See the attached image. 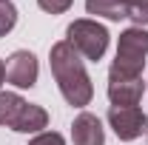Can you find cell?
<instances>
[{
	"instance_id": "277c9868",
	"label": "cell",
	"mask_w": 148,
	"mask_h": 145,
	"mask_svg": "<svg viewBox=\"0 0 148 145\" xmlns=\"http://www.w3.org/2000/svg\"><path fill=\"white\" fill-rule=\"evenodd\" d=\"M108 125L114 128V134L123 140V142H131L137 137H143V131H148V117L137 108H117L111 105L108 108Z\"/></svg>"
},
{
	"instance_id": "3957f363",
	"label": "cell",
	"mask_w": 148,
	"mask_h": 145,
	"mask_svg": "<svg viewBox=\"0 0 148 145\" xmlns=\"http://www.w3.org/2000/svg\"><path fill=\"white\" fill-rule=\"evenodd\" d=\"M66 37H69V43L74 46V51L80 57H86V60H100V57L106 54V49H108V31H106V26H100L97 20H74L71 26L66 29Z\"/></svg>"
},
{
	"instance_id": "52a82bcc",
	"label": "cell",
	"mask_w": 148,
	"mask_h": 145,
	"mask_svg": "<svg viewBox=\"0 0 148 145\" xmlns=\"http://www.w3.org/2000/svg\"><path fill=\"white\" fill-rule=\"evenodd\" d=\"M108 100L117 108H134L143 100V77L134 80H108Z\"/></svg>"
},
{
	"instance_id": "4fadbf2b",
	"label": "cell",
	"mask_w": 148,
	"mask_h": 145,
	"mask_svg": "<svg viewBox=\"0 0 148 145\" xmlns=\"http://www.w3.org/2000/svg\"><path fill=\"white\" fill-rule=\"evenodd\" d=\"M71 3L74 0H37V6H40L43 12H49V14H63V12H69Z\"/></svg>"
},
{
	"instance_id": "5b68a950",
	"label": "cell",
	"mask_w": 148,
	"mask_h": 145,
	"mask_svg": "<svg viewBox=\"0 0 148 145\" xmlns=\"http://www.w3.org/2000/svg\"><path fill=\"white\" fill-rule=\"evenodd\" d=\"M37 57L32 51H14V54L9 57V63H6V80L12 83V85H17V88H32L37 83Z\"/></svg>"
},
{
	"instance_id": "8fae6325",
	"label": "cell",
	"mask_w": 148,
	"mask_h": 145,
	"mask_svg": "<svg viewBox=\"0 0 148 145\" xmlns=\"http://www.w3.org/2000/svg\"><path fill=\"white\" fill-rule=\"evenodd\" d=\"M14 23H17V9L6 0V3H0V37H6L12 29H14Z\"/></svg>"
},
{
	"instance_id": "7c38bea8",
	"label": "cell",
	"mask_w": 148,
	"mask_h": 145,
	"mask_svg": "<svg viewBox=\"0 0 148 145\" xmlns=\"http://www.w3.org/2000/svg\"><path fill=\"white\" fill-rule=\"evenodd\" d=\"M140 29L148 26V0H131V14H128Z\"/></svg>"
},
{
	"instance_id": "5bb4252c",
	"label": "cell",
	"mask_w": 148,
	"mask_h": 145,
	"mask_svg": "<svg viewBox=\"0 0 148 145\" xmlns=\"http://www.w3.org/2000/svg\"><path fill=\"white\" fill-rule=\"evenodd\" d=\"M29 145H66V140H63L57 131H40Z\"/></svg>"
},
{
	"instance_id": "30bf717a",
	"label": "cell",
	"mask_w": 148,
	"mask_h": 145,
	"mask_svg": "<svg viewBox=\"0 0 148 145\" xmlns=\"http://www.w3.org/2000/svg\"><path fill=\"white\" fill-rule=\"evenodd\" d=\"M26 108V100L20 94H12V91H0V125L14 128L20 111Z\"/></svg>"
},
{
	"instance_id": "9a60e30c",
	"label": "cell",
	"mask_w": 148,
	"mask_h": 145,
	"mask_svg": "<svg viewBox=\"0 0 148 145\" xmlns=\"http://www.w3.org/2000/svg\"><path fill=\"white\" fill-rule=\"evenodd\" d=\"M3 80H6V66H3V60H0V85H3Z\"/></svg>"
},
{
	"instance_id": "9c48e42d",
	"label": "cell",
	"mask_w": 148,
	"mask_h": 145,
	"mask_svg": "<svg viewBox=\"0 0 148 145\" xmlns=\"http://www.w3.org/2000/svg\"><path fill=\"white\" fill-rule=\"evenodd\" d=\"M46 125H49V114H46V108L26 103V108L20 111V117H17V122H14L12 131H17V134H37V131H43Z\"/></svg>"
},
{
	"instance_id": "6da1fadb",
	"label": "cell",
	"mask_w": 148,
	"mask_h": 145,
	"mask_svg": "<svg viewBox=\"0 0 148 145\" xmlns=\"http://www.w3.org/2000/svg\"><path fill=\"white\" fill-rule=\"evenodd\" d=\"M49 63H51V74H54V83L60 94L66 97V103L74 105V108H83L88 105L94 97V85L91 77L83 66V57L74 51V46L69 40H60L51 46V54H49Z\"/></svg>"
},
{
	"instance_id": "2e32d148",
	"label": "cell",
	"mask_w": 148,
	"mask_h": 145,
	"mask_svg": "<svg viewBox=\"0 0 148 145\" xmlns=\"http://www.w3.org/2000/svg\"><path fill=\"white\" fill-rule=\"evenodd\" d=\"M0 3H6V0H0Z\"/></svg>"
},
{
	"instance_id": "7a4b0ae2",
	"label": "cell",
	"mask_w": 148,
	"mask_h": 145,
	"mask_svg": "<svg viewBox=\"0 0 148 145\" xmlns=\"http://www.w3.org/2000/svg\"><path fill=\"white\" fill-rule=\"evenodd\" d=\"M145 54H148V31L140 26H131L120 34L117 43V57L108 68V80H134L143 77L145 68Z\"/></svg>"
},
{
	"instance_id": "8992f818",
	"label": "cell",
	"mask_w": 148,
	"mask_h": 145,
	"mask_svg": "<svg viewBox=\"0 0 148 145\" xmlns=\"http://www.w3.org/2000/svg\"><path fill=\"white\" fill-rule=\"evenodd\" d=\"M71 140H74V145H103L106 142L103 122L94 114H88V111L77 114L74 117V125H71Z\"/></svg>"
},
{
	"instance_id": "ba28073f",
	"label": "cell",
	"mask_w": 148,
	"mask_h": 145,
	"mask_svg": "<svg viewBox=\"0 0 148 145\" xmlns=\"http://www.w3.org/2000/svg\"><path fill=\"white\" fill-rule=\"evenodd\" d=\"M86 12L106 20H123L131 14V0H86Z\"/></svg>"
}]
</instances>
